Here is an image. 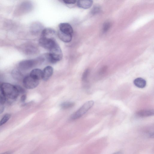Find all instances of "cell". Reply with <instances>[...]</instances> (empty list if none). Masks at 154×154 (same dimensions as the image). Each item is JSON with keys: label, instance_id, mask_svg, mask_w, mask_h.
I'll return each instance as SVG.
<instances>
[{"label": "cell", "instance_id": "obj_22", "mask_svg": "<svg viewBox=\"0 0 154 154\" xmlns=\"http://www.w3.org/2000/svg\"><path fill=\"white\" fill-rule=\"evenodd\" d=\"M100 11V7L98 5L94 6L92 9L91 13L93 14H95L99 13Z\"/></svg>", "mask_w": 154, "mask_h": 154}, {"label": "cell", "instance_id": "obj_7", "mask_svg": "<svg viewBox=\"0 0 154 154\" xmlns=\"http://www.w3.org/2000/svg\"><path fill=\"white\" fill-rule=\"evenodd\" d=\"M39 45L43 48L50 51L57 44L53 38L41 37L39 41Z\"/></svg>", "mask_w": 154, "mask_h": 154}, {"label": "cell", "instance_id": "obj_15", "mask_svg": "<svg viewBox=\"0 0 154 154\" xmlns=\"http://www.w3.org/2000/svg\"><path fill=\"white\" fill-rule=\"evenodd\" d=\"M11 75L14 79L18 81L23 80L24 78L20 70L18 69H15L13 70L11 72Z\"/></svg>", "mask_w": 154, "mask_h": 154}, {"label": "cell", "instance_id": "obj_29", "mask_svg": "<svg viewBox=\"0 0 154 154\" xmlns=\"http://www.w3.org/2000/svg\"><path fill=\"white\" fill-rule=\"evenodd\" d=\"M107 69V67L106 66H105L103 67L101 69L100 73L101 74H103L106 71V69Z\"/></svg>", "mask_w": 154, "mask_h": 154}, {"label": "cell", "instance_id": "obj_28", "mask_svg": "<svg viewBox=\"0 0 154 154\" xmlns=\"http://www.w3.org/2000/svg\"><path fill=\"white\" fill-rule=\"evenodd\" d=\"M26 98V96L25 94H23L20 97V100L22 102H25Z\"/></svg>", "mask_w": 154, "mask_h": 154}, {"label": "cell", "instance_id": "obj_13", "mask_svg": "<svg viewBox=\"0 0 154 154\" xmlns=\"http://www.w3.org/2000/svg\"><path fill=\"white\" fill-rule=\"evenodd\" d=\"M43 71L39 69H35L30 72L29 75L38 80L42 78Z\"/></svg>", "mask_w": 154, "mask_h": 154}, {"label": "cell", "instance_id": "obj_9", "mask_svg": "<svg viewBox=\"0 0 154 154\" xmlns=\"http://www.w3.org/2000/svg\"><path fill=\"white\" fill-rule=\"evenodd\" d=\"M59 27L60 31L67 34L72 35L73 30L71 26L66 23H61L60 24Z\"/></svg>", "mask_w": 154, "mask_h": 154}, {"label": "cell", "instance_id": "obj_24", "mask_svg": "<svg viewBox=\"0 0 154 154\" xmlns=\"http://www.w3.org/2000/svg\"><path fill=\"white\" fill-rule=\"evenodd\" d=\"M19 94H25L26 91L25 89L20 85H15Z\"/></svg>", "mask_w": 154, "mask_h": 154}, {"label": "cell", "instance_id": "obj_18", "mask_svg": "<svg viewBox=\"0 0 154 154\" xmlns=\"http://www.w3.org/2000/svg\"><path fill=\"white\" fill-rule=\"evenodd\" d=\"M75 103L71 102H66L60 104L61 107L63 109H68L72 107L75 105Z\"/></svg>", "mask_w": 154, "mask_h": 154}, {"label": "cell", "instance_id": "obj_27", "mask_svg": "<svg viewBox=\"0 0 154 154\" xmlns=\"http://www.w3.org/2000/svg\"><path fill=\"white\" fill-rule=\"evenodd\" d=\"M62 1L66 4H73L77 2L76 0H63Z\"/></svg>", "mask_w": 154, "mask_h": 154}, {"label": "cell", "instance_id": "obj_16", "mask_svg": "<svg viewBox=\"0 0 154 154\" xmlns=\"http://www.w3.org/2000/svg\"><path fill=\"white\" fill-rule=\"evenodd\" d=\"M55 33V31L53 29L46 28L42 31L41 37L52 38V36L54 35Z\"/></svg>", "mask_w": 154, "mask_h": 154}, {"label": "cell", "instance_id": "obj_32", "mask_svg": "<svg viewBox=\"0 0 154 154\" xmlns=\"http://www.w3.org/2000/svg\"><path fill=\"white\" fill-rule=\"evenodd\" d=\"M113 154H122V153L121 152H117Z\"/></svg>", "mask_w": 154, "mask_h": 154}, {"label": "cell", "instance_id": "obj_14", "mask_svg": "<svg viewBox=\"0 0 154 154\" xmlns=\"http://www.w3.org/2000/svg\"><path fill=\"white\" fill-rule=\"evenodd\" d=\"M58 34L60 39L64 42H69L72 40V35L63 33L60 31H58Z\"/></svg>", "mask_w": 154, "mask_h": 154}, {"label": "cell", "instance_id": "obj_17", "mask_svg": "<svg viewBox=\"0 0 154 154\" xmlns=\"http://www.w3.org/2000/svg\"><path fill=\"white\" fill-rule=\"evenodd\" d=\"M134 85L139 88H144L146 86V81L141 78H137L135 79L133 82Z\"/></svg>", "mask_w": 154, "mask_h": 154}, {"label": "cell", "instance_id": "obj_8", "mask_svg": "<svg viewBox=\"0 0 154 154\" xmlns=\"http://www.w3.org/2000/svg\"><path fill=\"white\" fill-rule=\"evenodd\" d=\"M18 48L20 51L27 55L33 54L36 51L34 45L29 43L24 44L20 45Z\"/></svg>", "mask_w": 154, "mask_h": 154}, {"label": "cell", "instance_id": "obj_10", "mask_svg": "<svg viewBox=\"0 0 154 154\" xmlns=\"http://www.w3.org/2000/svg\"><path fill=\"white\" fill-rule=\"evenodd\" d=\"M53 72V68L51 66H48L44 69L43 71V79L45 81L48 80L52 75Z\"/></svg>", "mask_w": 154, "mask_h": 154}, {"label": "cell", "instance_id": "obj_31", "mask_svg": "<svg viewBox=\"0 0 154 154\" xmlns=\"http://www.w3.org/2000/svg\"><path fill=\"white\" fill-rule=\"evenodd\" d=\"M3 78V75L0 73V81Z\"/></svg>", "mask_w": 154, "mask_h": 154}, {"label": "cell", "instance_id": "obj_30", "mask_svg": "<svg viewBox=\"0 0 154 154\" xmlns=\"http://www.w3.org/2000/svg\"><path fill=\"white\" fill-rule=\"evenodd\" d=\"M12 152L10 151H7L3 153H2L0 154H11Z\"/></svg>", "mask_w": 154, "mask_h": 154}, {"label": "cell", "instance_id": "obj_6", "mask_svg": "<svg viewBox=\"0 0 154 154\" xmlns=\"http://www.w3.org/2000/svg\"><path fill=\"white\" fill-rule=\"evenodd\" d=\"M23 86L26 88L32 89L38 86L39 80L34 78L29 75L23 78Z\"/></svg>", "mask_w": 154, "mask_h": 154}, {"label": "cell", "instance_id": "obj_1", "mask_svg": "<svg viewBox=\"0 0 154 154\" xmlns=\"http://www.w3.org/2000/svg\"><path fill=\"white\" fill-rule=\"evenodd\" d=\"M1 85L6 97L11 100H14L20 94L15 85L6 82L1 83Z\"/></svg>", "mask_w": 154, "mask_h": 154}, {"label": "cell", "instance_id": "obj_4", "mask_svg": "<svg viewBox=\"0 0 154 154\" xmlns=\"http://www.w3.org/2000/svg\"><path fill=\"white\" fill-rule=\"evenodd\" d=\"M94 103V101L91 100L85 102L72 116L71 119L74 120L79 118L92 107Z\"/></svg>", "mask_w": 154, "mask_h": 154}, {"label": "cell", "instance_id": "obj_26", "mask_svg": "<svg viewBox=\"0 0 154 154\" xmlns=\"http://www.w3.org/2000/svg\"><path fill=\"white\" fill-rule=\"evenodd\" d=\"M5 102L0 98V114L3 112L5 108L4 104Z\"/></svg>", "mask_w": 154, "mask_h": 154}, {"label": "cell", "instance_id": "obj_21", "mask_svg": "<svg viewBox=\"0 0 154 154\" xmlns=\"http://www.w3.org/2000/svg\"><path fill=\"white\" fill-rule=\"evenodd\" d=\"M111 27V23L107 22L105 23L103 25V32H106L109 30Z\"/></svg>", "mask_w": 154, "mask_h": 154}, {"label": "cell", "instance_id": "obj_3", "mask_svg": "<svg viewBox=\"0 0 154 154\" xmlns=\"http://www.w3.org/2000/svg\"><path fill=\"white\" fill-rule=\"evenodd\" d=\"M44 60L42 57L35 59L26 60L20 61L18 63L20 69L23 70L30 69L42 63Z\"/></svg>", "mask_w": 154, "mask_h": 154}, {"label": "cell", "instance_id": "obj_19", "mask_svg": "<svg viewBox=\"0 0 154 154\" xmlns=\"http://www.w3.org/2000/svg\"><path fill=\"white\" fill-rule=\"evenodd\" d=\"M11 117V115L7 113L5 114L0 120V126H1L6 123L9 119Z\"/></svg>", "mask_w": 154, "mask_h": 154}, {"label": "cell", "instance_id": "obj_2", "mask_svg": "<svg viewBox=\"0 0 154 154\" xmlns=\"http://www.w3.org/2000/svg\"><path fill=\"white\" fill-rule=\"evenodd\" d=\"M49 51L50 52L46 55V57L50 63H55L62 59L63 57L62 51L57 44Z\"/></svg>", "mask_w": 154, "mask_h": 154}, {"label": "cell", "instance_id": "obj_23", "mask_svg": "<svg viewBox=\"0 0 154 154\" xmlns=\"http://www.w3.org/2000/svg\"><path fill=\"white\" fill-rule=\"evenodd\" d=\"M90 73V70L88 69H86L83 74L82 79V81H85L87 79L88 75Z\"/></svg>", "mask_w": 154, "mask_h": 154}, {"label": "cell", "instance_id": "obj_25", "mask_svg": "<svg viewBox=\"0 0 154 154\" xmlns=\"http://www.w3.org/2000/svg\"><path fill=\"white\" fill-rule=\"evenodd\" d=\"M0 98L2 99V100H3V101H4L5 102L6 100V97H5L2 86L1 85V84L0 83Z\"/></svg>", "mask_w": 154, "mask_h": 154}, {"label": "cell", "instance_id": "obj_11", "mask_svg": "<svg viewBox=\"0 0 154 154\" xmlns=\"http://www.w3.org/2000/svg\"><path fill=\"white\" fill-rule=\"evenodd\" d=\"M154 111L153 109H146L141 110L137 111L136 115L141 117L151 116L154 115Z\"/></svg>", "mask_w": 154, "mask_h": 154}, {"label": "cell", "instance_id": "obj_12", "mask_svg": "<svg viewBox=\"0 0 154 154\" xmlns=\"http://www.w3.org/2000/svg\"><path fill=\"white\" fill-rule=\"evenodd\" d=\"M77 5L79 8L84 9H88L90 8L93 3L91 0H79L77 1Z\"/></svg>", "mask_w": 154, "mask_h": 154}, {"label": "cell", "instance_id": "obj_5", "mask_svg": "<svg viewBox=\"0 0 154 154\" xmlns=\"http://www.w3.org/2000/svg\"><path fill=\"white\" fill-rule=\"evenodd\" d=\"M31 8L32 5L30 2H23L17 5L14 12V15L20 16L29 11Z\"/></svg>", "mask_w": 154, "mask_h": 154}, {"label": "cell", "instance_id": "obj_20", "mask_svg": "<svg viewBox=\"0 0 154 154\" xmlns=\"http://www.w3.org/2000/svg\"><path fill=\"white\" fill-rule=\"evenodd\" d=\"M38 24L34 23L32 25L30 26L31 32L33 34H35L38 32L39 30L38 28Z\"/></svg>", "mask_w": 154, "mask_h": 154}]
</instances>
